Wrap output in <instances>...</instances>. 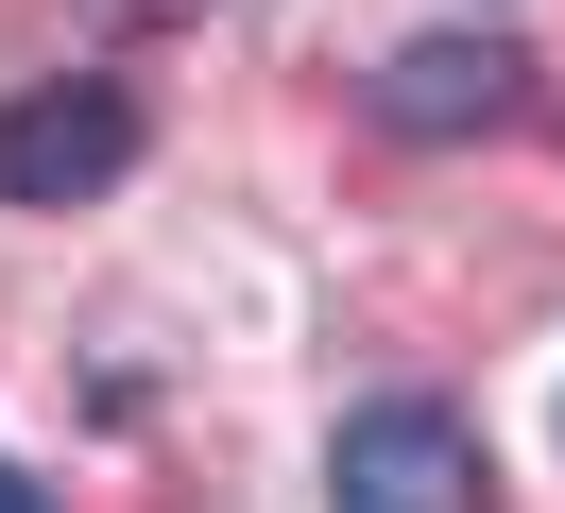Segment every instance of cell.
<instances>
[{"mask_svg":"<svg viewBox=\"0 0 565 513\" xmlns=\"http://www.w3.org/2000/svg\"><path fill=\"white\" fill-rule=\"evenodd\" d=\"M326 479H343L360 513H462V496H497L480 428H462V410H428V394H394V410H343Z\"/></svg>","mask_w":565,"mask_h":513,"instance_id":"obj_1","label":"cell"},{"mask_svg":"<svg viewBox=\"0 0 565 513\" xmlns=\"http://www.w3.org/2000/svg\"><path fill=\"white\" fill-rule=\"evenodd\" d=\"M138 171V103L120 86H35V103H0V205H86Z\"/></svg>","mask_w":565,"mask_h":513,"instance_id":"obj_2","label":"cell"},{"mask_svg":"<svg viewBox=\"0 0 565 513\" xmlns=\"http://www.w3.org/2000/svg\"><path fill=\"white\" fill-rule=\"evenodd\" d=\"M514 103H531V68L497 52V34H412V52L377 68V120L394 137H497Z\"/></svg>","mask_w":565,"mask_h":513,"instance_id":"obj_3","label":"cell"},{"mask_svg":"<svg viewBox=\"0 0 565 513\" xmlns=\"http://www.w3.org/2000/svg\"><path fill=\"white\" fill-rule=\"evenodd\" d=\"M0 513H35V462H0Z\"/></svg>","mask_w":565,"mask_h":513,"instance_id":"obj_4","label":"cell"},{"mask_svg":"<svg viewBox=\"0 0 565 513\" xmlns=\"http://www.w3.org/2000/svg\"><path fill=\"white\" fill-rule=\"evenodd\" d=\"M120 18H206V0H120Z\"/></svg>","mask_w":565,"mask_h":513,"instance_id":"obj_5","label":"cell"}]
</instances>
